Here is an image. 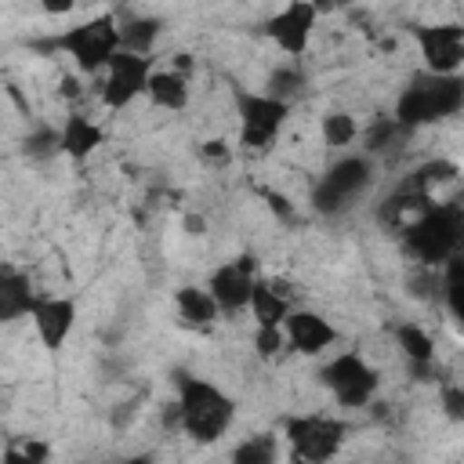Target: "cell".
Listing matches in <instances>:
<instances>
[{
	"label": "cell",
	"mask_w": 464,
	"mask_h": 464,
	"mask_svg": "<svg viewBox=\"0 0 464 464\" xmlns=\"http://www.w3.org/2000/svg\"><path fill=\"white\" fill-rule=\"evenodd\" d=\"M359 138H362V156H370V160H377V156H384V152H392L395 145H402L406 138H410V130L406 127H399L392 116H377L370 127H362L359 130Z\"/></svg>",
	"instance_id": "cell-22"
},
{
	"label": "cell",
	"mask_w": 464,
	"mask_h": 464,
	"mask_svg": "<svg viewBox=\"0 0 464 464\" xmlns=\"http://www.w3.org/2000/svg\"><path fill=\"white\" fill-rule=\"evenodd\" d=\"M464 109V76H431V72H417L410 76V83L399 91L392 120L406 130H417L424 123H439L450 120Z\"/></svg>",
	"instance_id": "cell-4"
},
{
	"label": "cell",
	"mask_w": 464,
	"mask_h": 464,
	"mask_svg": "<svg viewBox=\"0 0 464 464\" xmlns=\"http://www.w3.org/2000/svg\"><path fill=\"white\" fill-rule=\"evenodd\" d=\"M174 420L196 446H214L236 424V399L214 381L178 370L174 373Z\"/></svg>",
	"instance_id": "cell-1"
},
{
	"label": "cell",
	"mask_w": 464,
	"mask_h": 464,
	"mask_svg": "<svg viewBox=\"0 0 464 464\" xmlns=\"http://www.w3.org/2000/svg\"><path fill=\"white\" fill-rule=\"evenodd\" d=\"M301 87H304V69H301V62H279V65L268 72V80H265V94H268V98H279V102H286V105H294V98L301 94Z\"/></svg>",
	"instance_id": "cell-26"
},
{
	"label": "cell",
	"mask_w": 464,
	"mask_h": 464,
	"mask_svg": "<svg viewBox=\"0 0 464 464\" xmlns=\"http://www.w3.org/2000/svg\"><path fill=\"white\" fill-rule=\"evenodd\" d=\"M460 174V167L453 163V160H442V156H435V160H424V163H417L399 185L402 188H413V192H424V196H431V188H439V185H446V181H453Z\"/></svg>",
	"instance_id": "cell-23"
},
{
	"label": "cell",
	"mask_w": 464,
	"mask_h": 464,
	"mask_svg": "<svg viewBox=\"0 0 464 464\" xmlns=\"http://www.w3.org/2000/svg\"><path fill=\"white\" fill-rule=\"evenodd\" d=\"M22 152H25V160H33V163H47V160L62 156V152H58V127L36 123V127L22 138Z\"/></svg>",
	"instance_id": "cell-29"
},
{
	"label": "cell",
	"mask_w": 464,
	"mask_h": 464,
	"mask_svg": "<svg viewBox=\"0 0 464 464\" xmlns=\"http://www.w3.org/2000/svg\"><path fill=\"white\" fill-rule=\"evenodd\" d=\"M36 47H44L51 54H65L80 76L105 72V65L120 51V22H116V11H98V14H87V18L72 22V25H65V29H54Z\"/></svg>",
	"instance_id": "cell-2"
},
{
	"label": "cell",
	"mask_w": 464,
	"mask_h": 464,
	"mask_svg": "<svg viewBox=\"0 0 464 464\" xmlns=\"http://www.w3.org/2000/svg\"><path fill=\"white\" fill-rule=\"evenodd\" d=\"M319 384L341 410H366L381 392V373L359 352H337L319 366Z\"/></svg>",
	"instance_id": "cell-8"
},
{
	"label": "cell",
	"mask_w": 464,
	"mask_h": 464,
	"mask_svg": "<svg viewBox=\"0 0 464 464\" xmlns=\"http://www.w3.org/2000/svg\"><path fill=\"white\" fill-rule=\"evenodd\" d=\"M36 290L29 283V276L14 265H0V326L29 319L33 304H36Z\"/></svg>",
	"instance_id": "cell-17"
},
{
	"label": "cell",
	"mask_w": 464,
	"mask_h": 464,
	"mask_svg": "<svg viewBox=\"0 0 464 464\" xmlns=\"http://www.w3.org/2000/svg\"><path fill=\"white\" fill-rule=\"evenodd\" d=\"M76 319H80V308L72 297H51V294H40L33 312H29V323L36 330V341L47 348V352H62L76 330Z\"/></svg>",
	"instance_id": "cell-13"
},
{
	"label": "cell",
	"mask_w": 464,
	"mask_h": 464,
	"mask_svg": "<svg viewBox=\"0 0 464 464\" xmlns=\"http://www.w3.org/2000/svg\"><path fill=\"white\" fill-rule=\"evenodd\" d=\"M102 464H156L152 453H127V457H112V460H102Z\"/></svg>",
	"instance_id": "cell-33"
},
{
	"label": "cell",
	"mask_w": 464,
	"mask_h": 464,
	"mask_svg": "<svg viewBox=\"0 0 464 464\" xmlns=\"http://www.w3.org/2000/svg\"><path fill=\"white\" fill-rule=\"evenodd\" d=\"M174 312L192 330H210L221 319V312H218L214 297L207 294V286H196V283H185V286L174 290Z\"/></svg>",
	"instance_id": "cell-19"
},
{
	"label": "cell",
	"mask_w": 464,
	"mask_h": 464,
	"mask_svg": "<svg viewBox=\"0 0 464 464\" xmlns=\"http://www.w3.org/2000/svg\"><path fill=\"white\" fill-rule=\"evenodd\" d=\"M102 145H105V130H102L98 120H91V116L80 112V109H72V112L62 116V123H58V152H62L65 160L83 163V160L94 156Z\"/></svg>",
	"instance_id": "cell-16"
},
{
	"label": "cell",
	"mask_w": 464,
	"mask_h": 464,
	"mask_svg": "<svg viewBox=\"0 0 464 464\" xmlns=\"http://www.w3.org/2000/svg\"><path fill=\"white\" fill-rule=\"evenodd\" d=\"M62 94H65V98H76V94H80V80H76V76H65V80H62Z\"/></svg>",
	"instance_id": "cell-35"
},
{
	"label": "cell",
	"mask_w": 464,
	"mask_h": 464,
	"mask_svg": "<svg viewBox=\"0 0 464 464\" xmlns=\"http://www.w3.org/2000/svg\"><path fill=\"white\" fill-rule=\"evenodd\" d=\"M373 174H377V167H373L370 156H362V152H344L341 160H334V163L319 174V181H315V188H312V207H315L323 218H337L341 210H348V207L370 188Z\"/></svg>",
	"instance_id": "cell-6"
},
{
	"label": "cell",
	"mask_w": 464,
	"mask_h": 464,
	"mask_svg": "<svg viewBox=\"0 0 464 464\" xmlns=\"http://www.w3.org/2000/svg\"><path fill=\"white\" fill-rule=\"evenodd\" d=\"M337 326L323 315V312H315V308H294L290 315H286V323H283V341H286V348L290 352H297V355H323V352H330L334 344H337Z\"/></svg>",
	"instance_id": "cell-14"
},
{
	"label": "cell",
	"mask_w": 464,
	"mask_h": 464,
	"mask_svg": "<svg viewBox=\"0 0 464 464\" xmlns=\"http://www.w3.org/2000/svg\"><path fill=\"white\" fill-rule=\"evenodd\" d=\"M283 348H286L283 330H254V352H257L261 359H276Z\"/></svg>",
	"instance_id": "cell-30"
},
{
	"label": "cell",
	"mask_w": 464,
	"mask_h": 464,
	"mask_svg": "<svg viewBox=\"0 0 464 464\" xmlns=\"http://www.w3.org/2000/svg\"><path fill=\"white\" fill-rule=\"evenodd\" d=\"M413 44H417L420 62H424L420 72L460 76V65H464V25L460 22L413 25Z\"/></svg>",
	"instance_id": "cell-10"
},
{
	"label": "cell",
	"mask_w": 464,
	"mask_h": 464,
	"mask_svg": "<svg viewBox=\"0 0 464 464\" xmlns=\"http://www.w3.org/2000/svg\"><path fill=\"white\" fill-rule=\"evenodd\" d=\"M232 105H236V120H239V145L246 152H268L279 141V134L290 120V109H294L279 98H268L265 91H246V87L232 91Z\"/></svg>",
	"instance_id": "cell-7"
},
{
	"label": "cell",
	"mask_w": 464,
	"mask_h": 464,
	"mask_svg": "<svg viewBox=\"0 0 464 464\" xmlns=\"http://www.w3.org/2000/svg\"><path fill=\"white\" fill-rule=\"evenodd\" d=\"M359 120L352 116V112H344V109H334V112H326L323 120H319V138L330 145V149H348V145H355L359 141Z\"/></svg>",
	"instance_id": "cell-27"
},
{
	"label": "cell",
	"mask_w": 464,
	"mask_h": 464,
	"mask_svg": "<svg viewBox=\"0 0 464 464\" xmlns=\"http://www.w3.org/2000/svg\"><path fill=\"white\" fill-rule=\"evenodd\" d=\"M44 11H47V14H69V11H72V4H69V0H47V4H44Z\"/></svg>",
	"instance_id": "cell-34"
},
{
	"label": "cell",
	"mask_w": 464,
	"mask_h": 464,
	"mask_svg": "<svg viewBox=\"0 0 464 464\" xmlns=\"http://www.w3.org/2000/svg\"><path fill=\"white\" fill-rule=\"evenodd\" d=\"M116 22H120V51L152 54V47L163 33V18H156V14H116Z\"/></svg>",
	"instance_id": "cell-21"
},
{
	"label": "cell",
	"mask_w": 464,
	"mask_h": 464,
	"mask_svg": "<svg viewBox=\"0 0 464 464\" xmlns=\"http://www.w3.org/2000/svg\"><path fill=\"white\" fill-rule=\"evenodd\" d=\"M294 308H297V301H294V286L286 279H276V276L254 279L250 304H246V312L254 315V330H283V323Z\"/></svg>",
	"instance_id": "cell-15"
},
{
	"label": "cell",
	"mask_w": 464,
	"mask_h": 464,
	"mask_svg": "<svg viewBox=\"0 0 464 464\" xmlns=\"http://www.w3.org/2000/svg\"><path fill=\"white\" fill-rule=\"evenodd\" d=\"M283 442L290 464H330L348 442V420L334 413H290L283 417Z\"/></svg>",
	"instance_id": "cell-5"
},
{
	"label": "cell",
	"mask_w": 464,
	"mask_h": 464,
	"mask_svg": "<svg viewBox=\"0 0 464 464\" xmlns=\"http://www.w3.org/2000/svg\"><path fill=\"white\" fill-rule=\"evenodd\" d=\"M228 464H279V439L272 431L246 435L232 446Z\"/></svg>",
	"instance_id": "cell-24"
},
{
	"label": "cell",
	"mask_w": 464,
	"mask_h": 464,
	"mask_svg": "<svg viewBox=\"0 0 464 464\" xmlns=\"http://www.w3.org/2000/svg\"><path fill=\"white\" fill-rule=\"evenodd\" d=\"M254 279H257V261L250 254H239V257H232V261H225V265H218L210 272L207 294L214 297V304H218L221 315H239L250 304Z\"/></svg>",
	"instance_id": "cell-12"
},
{
	"label": "cell",
	"mask_w": 464,
	"mask_h": 464,
	"mask_svg": "<svg viewBox=\"0 0 464 464\" xmlns=\"http://www.w3.org/2000/svg\"><path fill=\"white\" fill-rule=\"evenodd\" d=\"M399 236H402V250L410 254V261L417 268H442L450 257L460 254V239H464V207H460V199L431 203Z\"/></svg>",
	"instance_id": "cell-3"
},
{
	"label": "cell",
	"mask_w": 464,
	"mask_h": 464,
	"mask_svg": "<svg viewBox=\"0 0 464 464\" xmlns=\"http://www.w3.org/2000/svg\"><path fill=\"white\" fill-rule=\"evenodd\" d=\"M228 152H232V149H228L225 138H207V141H199V156H203V160H214V163H218V160H225Z\"/></svg>",
	"instance_id": "cell-32"
},
{
	"label": "cell",
	"mask_w": 464,
	"mask_h": 464,
	"mask_svg": "<svg viewBox=\"0 0 464 464\" xmlns=\"http://www.w3.org/2000/svg\"><path fill=\"white\" fill-rule=\"evenodd\" d=\"M395 344H399L406 366L413 370V377L431 381V373H435V337L417 323H399L395 326Z\"/></svg>",
	"instance_id": "cell-18"
},
{
	"label": "cell",
	"mask_w": 464,
	"mask_h": 464,
	"mask_svg": "<svg viewBox=\"0 0 464 464\" xmlns=\"http://www.w3.org/2000/svg\"><path fill=\"white\" fill-rule=\"evenodd\" d=\"M51 453H54V446L47 439L25 435V439H11L0 450V464H51Z\"/></svg>",
	"instance_id": "cell-28"
},
{
	"label": "cell",
	"mask_w": 464,
	"mask_h": 464,
	"mask_svg": "<svg viewBox=\"0 0 464 464\" xmlns=\"http://www.w3.org/2000/svg\"><path fill=\"white\" fill-rule=\"evenodd\" d=\"M460 294H464V257H450L442 268H439V297L446 301V312L453 323H460L464 315V304H460Z\"/></svg>",
	"instance_id": "cell-25"
},
{
	"label": "cell",
	"mask_w": 464,
	"mask_h": 464,
	"mask_svg": "<svg viewBox=\"0 0 464 464\" xmlns=\"http://www.w3.org/2000/svg\"><path fill=\"white\" fill-rule=\"evenodd\" d=\"M319 22V4L308 0H290L286 7H279L268 22H265V36L279 47V54H286V62H301V54L312 44Z\"/></svg>",
	"instance_id": "cell-11"
},
{
	"label": "cell",
	"mask_w": 464,
	"mask_h": 464,
	"mask_svg": "<svg viewBox=\"0 0 464 464\" xmlns=\"http://www.w3.org/2000/svg\"><path fill=\"white\" fill-rule=\"evenodd\" d=\"M145 94H149V102L156 109H167V112H181L188 105V98H192L188 76L178 72V69H156L149 76V83H145Z\"/></svg>",
	"instance_id": "cell-20"
},
{
	"label": "cell",
	"mask_w": 464,
	"mask_h": 464,
	"mask_svg": "<svg viewBox=\"0 0 464 464\" xmlns=\"http://www.w3.org/2000/svg\"><path fill=\"white\" fill-rule=\"evenodd\" d=\"M156 72V58L152 54H130V51H116L112 62L102 72V105L120 112L127 109L134 98L145 94L149 76Z\"/></svg>",
	"instance_id": "cell-9"
},
{
	"label": "cell",
	"mask_w": 464,
	"mask_h": 464,
	"mask_svg": "<svg viewBox=\"0 0 464 464\" xmlns=\"http://www.w3.org/2000/svg\"><path fill=\"white\" fill-rule=\"evenodd\" d=\"M442 406H446V413H450L453 420H464V392H460L457 384H446V388H442Z\"/></svg>",
	"instance_id": "cell-31"
}]
</instances>
